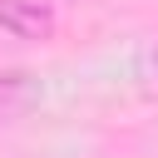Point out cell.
<instances>
[{
  "label": "cell",
  "mask_w": 158,
  "mask_h": 158,
  "mask_svg": "<svg viewBox=\"0 0 158 158\" xmlns=\"http://www.w3.org/2000/svg\"><path fill=\"white\" fill-rule=\"evenodd\" d=\"M0 35L5 40H49L54 10L44 0H0Z\"/></svg>",
  "instance_id": "1"
},
{
  "label": "cell",
  "mask_w": 158,
  "mask_h": 158,
  "mask_svg": "<svg viewBox=\"0 0 158 158\" xmlns=\"http://www.w3.org/2000/svg\"><path fill=\"white\" fill-rule=\"evenodd\" d=\"M30 94V74H0V118Z\"/></svg>",
  "instance_id": "2"
},
{
  "label": "cell",
  "mask_w": 158,
  "mask_h": 158,
  "mask_svg": "<svg viewBox=\"0 0 158 158\" xmlns=\"http://www.w3.org/2000/svg\"><path fill=\"white\" fill-rule=\"evenodd\" d=\"M143 84L158 89V49H148V59H143Z\"/></svg>",
  "instance_id": "3"
}]
</instances>
